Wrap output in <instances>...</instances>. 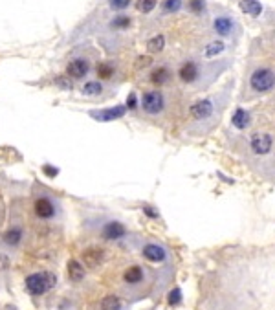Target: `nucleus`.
<instances>
[{
  "label": "nucleus",
  "mask_w": 275,
  "mask_h": 310,
  "mask_svg": "<svg viewBox=\"0 0 275 310\" xmlns=\"http://www.w3.org/2000/svg\"><path fill=\"white\" fill-rule=\"evenodd\" d=\"M31 211L39 222H55L61 219L62 208L53 193H50L40 183H35L31 191Z\"/></svg>",
  "instance_id": "1"
},
{
  "label": "nucleus",
  "mask_w": 275,
  "mask_h": 310,
  "mask_svg": "<svg viewBox=\"0 0 275 310\" xmlns=\"http://www.w3.org/2000/svg\"><path fill=\"white\" fill-rule=\"evenodd\" d=\"M151 270L143 264H129V266L123 268L121 275H119V281H121V292L125 296L132 297V299H138V297L145 296L147 290L151 288Z\"/></svg>",
  "instance_id": "2"
},
{
  "label": "nucleus",
  "mask_w": 275,
  "mask_h": 310,
  "mask_svg": "<svg viewBox=\"0 0 275 310\" xmlns=\"http://www.w3.org/2000/svg\"><path fill=\"white\" fill-rule=\"evenodd\" d=\"M57 274L52 270H39L31 272L24 279V290L31 297H43L57 286Z\"/></svg>",
  "instance_id": "3"
},
{
  "label": "nucleus",
  "mask_w": 275,
  "mask_h": 310,
  "mask_svg": "<svg viewBox=\"0 0 275 310\" xmlns=\"http://www.w3.org/2000/svg\"><path fill=\"white\" fill-rule=\"evenodd\" d=\"M140 107L147 116H158L165 109V97L160 90H147L141 96Z\"/></svg>",
  "instance_id": "4"
},
{
  "label": "nucleus",
  "mask_w": 275,
  "mask_h": 310,
  "mask_svg": "<svg viewBox=\"0 0 275 310\" xmlns=\"http://www.w3.org/2000/svg\"><path fill=\"white\" fill-rule=\"evenodd\" d=\"M24 237H26L24 226H22L20 222H13V224H9V226L6 228V232L2 233V244L9 250H17L20 248L22 242H24Z\"/></svg>",
  "instance_id": "5"
},
{
  "label": "nucleus",
  "mask_w": 275,
  "mask_h": 310,
  "mask_svg": "<svg viewBox=\"0 0 275 310\" xmlns=\"http://www.w3.org/2000/svg\"><path fill=\"white\" fill-rule=\"evenodd\" d=\"M249 85L255 92H270L275 87V74L270 68H259L251 74Z\"/></svg>",
  "instance_id": "6"
},
{
  "label": "nucleus",
  "mask_w": 275,
  "mask_h": 310,
  "mask_svg": "<svg viewBox=\"0 0 275 310\" xmlns=\"http://www.w3.org/2000/svg\"><path fill=\"white\" fill-rule=\"evenodd\" d=\"M99 235L101 239L109 240V242H118V240L125 239L129 235V232L119 220H107L105 224H101Z\"/></svg>",
  "instance_id": "7"
},
{
  "label": "nucleus",
  "mask_w": 275,
  "mask_h": 310,
  "mask_svg": "<svg viewBox=\"0 0 275 310\" xmlns=\"http://www.w3.org/2000/svg\"><path fill=\"white\" fill-rule=\"evenodd\" d=\"M88 74H90V61L87 57H74L66 65V77L68 79L79 81V79L87 77Z\"/></svg>",
  "instance_id": "8"
},
{
  "label": "nucleus",
  "mask_w": 275,
  "mask_h": 310,
  "mask_svg": "<svg viewBox=\"0 0 275 310\" xmlns=\"http://www.w3.org/2000/svg\"><path fill=\"white\" fill-rule=\"evenodd\" d=\"M107 254L105 250L101 248V246H88V248L83 250V264L90 270H96L103 264L105 261Z\"/></svg>",
  "instance_id": "9"
},
{
  "label": "nucleus",
  "mask_w": 275,
  "mask_h": 310,
  "mask_svg": "<svg viewBox=\"0 0 275 310\" xmlns=\"http://www.w3.org/2000/svg\"><path fill=\"white\" fill-rule=\"evenodd\" d=\"M141 257L149 262H165L169 254H167L165 246L158 244V242H147L141 248Z\"/></svg>",
  "instance_id": "10"
},
{
  "label": "nucleus",
  "mask_w": 275,
  "mask_h": 310,
  "mask_svg": "<svg viewBox=\"0 0 275 310\" xmlns=\"http://www.w3.org/2000/svg\"><path fill=\"white\" fill-rule=\"evenodd\" d=\"M125 107L118 105V107H110V109H103V110H92V118L99 119V121H112V119H119L125 116Z\"/></svg>",
  "instance_id": "11"
},
{
  "label": "nucleus",
  "mask_w": 275,
  "mask_h": 310,
  "mask_svg": "<svg viewBox=\"0 0 275 310\" xmlns=\"http://www.w3.org/2000/svg\"><path fill=\"white\" fill-rule=\"evenodd\" d=\"M66 272H68V279L74 284L83 283L84 277H87V270H84V264L77 259H70L68 264H66Z\"/></svg>",
  "instance_id": "12"
},
{
  "label": "nucleus",
  "mask_w": 275,
  "mask_h": 310,
  "mask_svg": "<svg viewBox=\"0 0 275 310\" xmlns=\"http://www.w3.org/2000/svg\"><path fill=\"white\" fill-rule=\"evenodd\" d=\"M178 75L180 79H182L183 83H195L198 79V75H200V68H198L197 63H193V61H185L182 66H180V70H178Z\"/></svg>",
  "instance_id": "13"
},
{
  "label": "nucleus",
  "mask_w": 275,
  "mask_h": 310,
  "mask_svg": "<svg viewBox=\"0 0 275 310\" xmlns=\"http://www.w3.org/2000/svg\"><path fill=\"white\" fill-rule=\"evenodd\" d=\"M249 145H251V151H253L255 154H266L270 153L273 140H271V136L268 134H255L253 138H251V141H249Z\"/></svg>",
  "instance_id": "14"
},
{
  "label": "nucleus",
  "mask_w": 275,
  "mask_h": 310,
  "mask_svg": "<svg viewBox=\"0 0 275 310\" xmlns=\"http://www.w3.org/2000/svg\"><path fill=\"white\" fill-rule=\"evenodd\" d=\"M211 114H213V103H211L209 99L197 101V103L191 107V116L195 119H205V118H209Z\"/></svg>",
  "instance_id": "15"
},
{
  "label": "nucleus",
  "mask_w": 275,
  "mask_h": 310,
  "mask_svg": "<svg viewBox=\"0 0 275 310\" xmlns=\"http://www.w3.org/2000/svg\"><path fill=\"white\" fill-rule=\"evenodd\" d=\"M97 310H125V303L119 296H105L97 305Z\"/></svg>",
  "instance_id": "16"
},
{
  "label": "nucleus",
  "mask_w": 275,
  "mask_h": 310,
  "mask_svg": "<svg viewBox=\"0 0 275 310\" xmlns=\"http://www.w3.org/2000/svg\"><path fill=\"white\" fill-rule=\"evenodd\" d=\"M151 83L156 85V87H163V85L169 83L171 79V70L167 68V66H158V68H154L153 72H151Z\"/></svg>",
  "instance_id": "17"
},
{
  "label": "nucleus",
  "mask_w": 275,
  "mask_h": 310,
  "mask_svg": "<svg viewBox=\"0 0 275 310\" xmlns=\"http://www.w3.org/2000/svg\"><path fill=\"white\" fill-rule=\"evenodd\" d=\"M103 90H105V87H103L101 81H87L81 87V94L87 97H99L103 94Z\"/></svg>",
  "instance_id": "18"
},
{
  "label": "nucleus",
  "mask_w": 275,
  "mask_h": 310,
  "mask_svg": "<svg viewBox=\"0 0 275 310\" xmlns=\"http://www.w3.org/2000/svg\"><path fill=\"white\" fill-rule=\"evenodd\" d=\"M213 30L219 33V35H229L233 31V20L229 17H217L213 22Z\"/></svg>",
  "instance_id": "19"
},
{
  "label": "nucleus",
  "mask_w": 275,
  "mask_h": 310,
  "mask_svg": "<svg viewBox=\"0 0 275 310\" xmlns=\"http://www.w3.org/2000/svg\"><path fill=\"white\" fill-rule=\"evenodd\" d=\"M96 74H97V77L103 79V81H109V79H112L114 74H116V66L109 61H103L96 66Z\"/></svg>",
  "instance_id": "20"
},
{
  "label": "nucleus",
  "mask_w": 275,
  "mask_h": 310,
  "mask_svg": "<svg viewBox=\"0 0 275 310\" xmlns=\"http://www.w3.org/2000/svg\"><path fill=\"white\" fill-rule=\"evenodd\" d=\"M131 24H132V18L129 17V15H116V17L110 20L109 26L112 28L114 31H125L131 28Z\"/></svg>",
  "instance_id": "21"
},
{
  "label": "nucleus",
  "mask_w": 275,
  "mask_h": 310,
  "mask_svg": "<svg viewBox=\"0 0 275 310\" xmlns=\"http://www.w3.org/2000/svg\"><path fill=\"white\" fill-rule=\"evenodd\" d=\"M240 9H242L244 13L251 15V17H257V15H261L262 6L257 0H240Z\"/></svg>",
  "instance_id": "22"
},
{
  "label": "nucleus",
  "mask_w": 275,
  "mask_h": 310,
  "mask_svg": "<svg viewBox=\"0 0 275 310\" xmlns=\"http://www.w3.org/2000/svg\"><path fill=\"white\" fill-rule=\"evenodd\" d=\"M231 123L237 129H246L249 123V114L242 109H237V112L233 114V118H231Z\"/></svg>",
  "instance_id": "23"
},
{
  "label": "nucleus",
  "mask_w": 275,
  "mask_h": 310,
  "mask_svg": "<svg viewBox=\"0 0 275 310\" xmlns=\"http://www.w3.org/2000/svg\"><path fill=\"white\" fill-rule=\"evenodd\" d=\"M163 46H165V37L163 35H154L153 39H149V43H147V50L151 53L162 52Z\"/></svg>",
  "instance_id": "24"
},
{
  "label": "nucleus",
  "mask_w": 275,
  "mask_h": 310,
  "mask_svg": "<svg viewBox=\"0 0 275 310\" xmlns=\"http://www.w3.org/2000/svg\"><path fill=\"white\" fill-rule=\"evenodd\" d=\"M156 6H158V0H138V2H136L138 11H141V13H145V15L154 11Z\"/></svg>",
  "instance_id": "25"
},
{
  "label": "nucleus",
  "mask_w": 275,
  "mask_h": 310,
  "mask_svg": "<svg viewBox=\"0 0 275 310\" xmlns=\"http://www.w3.org/2000/svg\"><path fill=\"white\" fill-rule=\"evenodd\" d=\"M183 0H163L162 4V9L163 13H176L180 8H182Z\"/></svg>",
  "instance_id": "26"
},
{
  "label": "nucleus",
  "mask_w": 275,
  "mask_h": 310,
  "mask_svg": "<svg viewBox=\"0 0 275 310\" xmlns=\"http://www.w3.org/2000/svg\"><path fill=\"white\" fill-rule=\"evenodd\" d=\"M132 4V0H109V8L114 11H123Z\"/></svg>",
  "instance_id": "27"
},
{
  "label": "nucleus",
  "mask_w": 275,
  "mask_h": 310,
  "mask_svg": "<svg viewBox=\"0 0 275 310\" xmlns=\"http://www.w3.org/2000/svg\"><path fill=\"white\" fill-rule=\"evenodd\" d=\"M189 9H191L193 13H197V15H200V13H204V9H205V2L204 0H189Z\"/></svg>",
  "instance_id": "28"
},
{
  "label": "nucleus",
  "mask_w": 275,
  "mask_h": 310,
  "mask_svg": "<svg viewBox=\"0 0 275 310\" xmlns=\"http://www.w3.org/2000/svg\"><path fill=\"white\" fill-rule=\"evenodd\" d=\"M224 50V44L222 43H211L207 48H205V55L207 57H213L217 55V53H220Z\"/></svg>",
  "instance_id": "29"
},
{
  "label": "nucleus",
  "mask_w": 275,
  "mask_h": 310,
  "mask_svg": "<svg viewBox=\"0 0 275 310\" xmlns=\"http://www.w3.org/2000/svg\"><path fill=\"white\" fill-rule=\"evenodd\" d=\"M180 301H182V290L173 288L169 294V305H178Z\"/></svg>",
  "instance_id": "30"
},
{
  "label": "nucleus",
  "mask_w": 275,
  "mask_h": 310,
  "mask_svg": "<svg viewBox=\"0 0 275 310\" xmlns=\"http://www.w3.org/2000/svg\"><path fill=\"white\" fill-rule=\"evenodd\" d=\"M127 107H129V109H136V107H138V99H136V94H131V96L127 97Z\"/></svg>",
  "instance_id": "31"
},
{
  "label": "nucleus",
  "mask_w": 275,
  "mask_h": 310,
  "mask_svg": "<svg viewBox=\"0 0 275 310\" xmlns=\"http://www.w3.org/2000/svg\"><path fill=\"white\" fill-rule=\"evenodd\" d=\"M55 83L59 85V87H62V88H72V83H68L66 79H57Z\"/></svg>",
  "instance_id": "32"
},
{
  "label": "nucleus",
  "mask_w": 275,
  "mask_h": 310,
  "mask_svg": "<svg viewBox=\"0 0 275 310\" xmlns=\"http://www.w3.org/2000/svg\"><path fill=\"white\" fill-rule=\"evenodd\" d=\"M43 169L46 171V175H48V176H55L57 175V169H53V167H50V166H44Z\"/></svg>",
  "instance_id": "33"
}]
</instances>
